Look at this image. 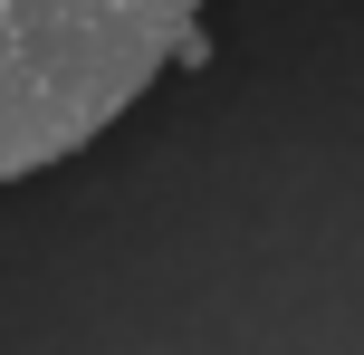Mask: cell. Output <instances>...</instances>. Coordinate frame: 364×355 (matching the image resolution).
Segmentation results:
<instances>
[{
    "mask_svg": "<svg viewBox=\"0 0 364 355\" xmlns=\"http://www.w3.org/2000/svg\"><path fill=\"white\" fill-rule=\"evenodd\" d=\"M201 0H0V183L68 164L173 58H201Z\"/></svg>",
    "mask_w": 364,
    "mask_h": 355,
    "instance_id": "cell-1",
    "label": "cell"
}]
</instances>
